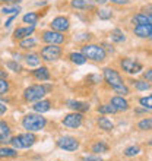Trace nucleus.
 <instances>
[{"label": "nucleus", "mask_w": 152, "mask_h": 161, "mask_svg": "<svg viewBox=\"0 0 152 161\" xmlns=\"http://www.w3.org/2000/svg\"><path fill=\"white\" fill-rule=\"evenodd\" d=\"M101 47L104 48V51H106V53H114L113 46H111V44H108V42H104Z\"/></svg>", "instance_id": "obj_40"}, {"label": "nucleus", "mask_w": 152, "mask_h": 161, "mask_svg": "<svg viewBox=\"0 0 152 161\" xmlns=\"http://www.w3.org/2000/svg\"><path fill=\"white\" fill-rule=\"evenodd\" d=\"M139 104L144 107L145 110L149 111L152 108V97H151V95H148V97H142L139 100Z\"/></svg>", "instance_id": "obj_34"}, {"label": "nucleus", "mask_w": 152, "mask_h": 161, "mask_svg": "<svg viewBox=\"0 0 152 161\" xmlns=\"http://www.w3.org/2000/svg\"><path fill=\"white\" fill-rule=\"evenodd\" d=\"M114 91H116V94L122 95V97H124V95H127V94H129V88H127L124 84L120 85V86H117V88H114Z\"/></svg>", "instance_id": "obj_38"}, {"label": "nucleus", "mask_w": 152, "mask_h": 161, "mask_svg": "<svg viewBox=\"0 0 152 161\" xmlns=\"http://www.w3.org/2000/svg\"><path fill=\"white\" fill-rule=\"evenodd\" d=\"M51 30L57 31V32H66V31L70 28V24H69V19L66 16H57L54 18L50 24Z\"/></svg>", "instance_id": "obj_11"}, {"label": "nucleus", "mask_w": 152, "mask_h": 161, "mask_svg": "<svg viewBox=\"0 0 152 161\" xmlns=\"http://www.w3.org/2000/svg\"><path fill=\"white\" fill-rule=\"evenodd\" d=\"M82 161H104L101 157H98V155H86V157H84L82 158Z\"/></svg>", "instance_id": "obj_39"}, {"label": "nucleus", "mask_w": 152, "mask_h": 161, "mask_svg": "<svg viewBox=\"0 0 152 161\" xmlns=\"http://www.w3.org/2000/svg\"><path fill=\"white\" fill-rule=\"evenodd\" d=\"M111 41L116 42V44H120V42H124L126 41V35H124V32H123L120 28H116V30L111 31Z\"/></svg>", "instance_id": "obj_20"}, {"label": "nucleus", "mask_w": 152, "mask_h": 161, "mask_svg": "<svg viewBox=\"0 0 152 161\" xmlns=\"http://www.w3.org/2000/svg\"><path fill=\"white\" fill-rule=\"evenodd\" d=\"M25 62L26 64L30 66V68H35V66H38L40 64V54H37V53H31V54H26L25 56Z\"/></svg>", "instance_id": "obj_24"}, {"label": "nucleus", "mask_w": 152, "mask_h": 161, "mask_svg": "<svg viewBox=\"0 0 152 161\" xmlns=\"http://www.w3.org/2000/svg\"><path fill=\"white\" fill-rule=\"evenodd\" d=\"M21 12V8L16 6V4H12V6H4L2 8V13L4 15H18V13Z\"/></svg>", "instance_id": "obj_30"}, {"label": "nucleus", "mask_w": 152, "mask_h": 161, "mask_svg": "<svg viewBox=\"0 0 152 161\" xmlns=\"http://www.w3.org/2000/svg\"><path fill=\"white\" fill-rule=\"evenodd\" d=\"M97 111L101 113V114H114V113H117V111L113 108L111 104H102V106H100L97 108Z\"/></svg>", "instance_id": "obj_32"}, {"label": "nucleus", "mask_w": 152, "mask_h": 161, "mask_svg": "<svg viewBox=\"0 0 152 161\" xmlns=\"http://www.w3.org/2000/svg\"><path fill=\"white\" fill-rule=\"evenodd\" d=\"M97 123H98V126H100V129H102V130H106V132H111L114 129L113 122L110 119H107V117H98Z\"/></svg>", "instance_id": "obj_21"}, {"label": "nucleus", "mask_w": 152, "mask_h": 161, "mask_svg": "<svg viewBox=\"0 0 152 161\" xmlns=\"http://www.w3.org/2000/svg\"><path fill=\"white\" fill-rule=\"evenodd\" d=\"M72 8L78 9V10H86V9H91L92 4L89 3L88 0H72Z\"/></svg>", "instance_id": "obj_23"}, {"label": "nucleus", "mask_w": 152, "mask_h": 161, "mask_svg": "<svg viewBox=\"0 0 152 161\" xmlns=\"http://www.w3.org/2000/svg\"><path fill=\"white\" fill-rule=\"evenodd\" d=\"M133 32H135V35H138L139 38H151L152 25H135Z\"/></svg>", "instance_id": "obj_15"}, {"label": "nucleus", "mask_w": 152, "mask_h": 161, "mask_svg": "<svg viewBox=\"0 0 152 161\" xmlns=\"http://www.w3.org/2000/svg\"><path fill=\"white\" fill-rule=\"evenodd\" d=\"M35 44H37V40L32 38V37H26V38L21 40L19 47L24 48V50H26V48H32V47H35Z\"/></svg>", "instance_id": "obj_26"}, {"label": "nucleus", "mask_w": 152, "mask_h": 161, "mask_svg": "<svg viewBox=\"0 0 152 161\" xmlns=\"http://www.w3.org/2000/svg\"><path fill=\"white\" fill-rule=\"evenodd\" d=\"M108 0H95V3H98V4H106Z\"/></svg>", "instance_id": "obj_46"}, {"label": "nucleus", "mask_w": 152, "mask_h": 161, "mask_svg": "<svg viewBox=\"0 0 152 161\" xmlns=\"http://www.w3.org/2000/svg\"><path fill=\"white\" fill-rule=\"evenodd\" d=\"M120 66H122L123 70L126 73H129V75H136V73H139L140 70L144 69V66H142L138 60H133V59H130V57H124V59L120 62Z\"/></svg>", "instance_id": "obj_9"}, {"label": "nucleus", "mask_w": 152, "mask_h": 161, "mask_svg": "<svg viewBox=\"0 0 152 161\" xmlns=\"http://www.w3.org/2000/svg\"><path fill=\"white\" fill-rule=\"evenodd\" d=\"M37 142V136L32 132H26V133H21L18 136H12L9 139V144L12 145V148L15 149H22V148H30Z\"/></svg>", "instance_id": "obj_4"}, {"label": "nucleus", "mask_w": 152, "mask_h": 161, "mask_svg": "<svg viewBox=\"0 0 152 161\" xmlns=\"http://www.w3.org/2000/svg\"><path fill=\"white\" fill-rule=\"evenodd\" d=\"M18 157V149L10 147H2L0 148V158H15Z\"/></svg>", "instance_id": "obj_22"}, {"label": "nucleus", "mask_w": 152, "mask_h": 161, "mask_svg": "<svg viewBox=\"0 0 152 161\" xmlns=\"http://www.w3.org/2000/svg\"><path fill=\"white\" fill-rule=\"evenodd\" d=\"M50 108H51V101H50V100H46V98L35 101L34 106H32V110H34L35 113H40V114H42V113L48 111Z\"/></svg>", "instance_id": "obj_14"}, {"label": "nucleus", "mask_w": 152, "mask_h": 161, "mask_svg": "<svg viewBox=\"0 0 152 161\" xmlns=\"http://www.w3.org/2000/svg\"><path fill=\"white\" fill-rule=\"evenodd\" d=\"M50 89L51 85H31L24 91V98L28 103H35L38 100H42Z\"/></svg>", "instance_id": "obj_2"}, {"label": "nucleus", "mask_w": 152, "mask_h": 161, "mask_svg": "<svg viewBox=\"0 0 152 161\" xmlns=\"http://www.w3.org/2000/svg\"><path fill=\"white\" fill-rule=\"evenodd\" d=\"M62 48L56 44H47L46 47L41 48V57L46 62H56L62 57Z\"/></svg>", "instance_id": "obj_5"}, {"label": "nucleus", "mask_w": 152, "mask_h": 161, "mask_svg": "<svg viewBox=\"0 0 152 161\" xmlns=\"http://www.w3.org/2000/svg\"><path fill=\"white\" fill-rule=\"evenodd\" d=\"M111 106L116 111H126L129 110V103H127L126 98H123L122 95H116V97L111 98Z\"/></svg>", "instance_id": "obj_13"}, {"label": "nucleus", "mask_w": 152, "mask_h": 161, "mask_svg": "<svg viewBox=\"0 0 152 161\" xmlns=\"http://www.w3.org/2000/svg\"><path fill=\"white\" fill-rule=\"evenodd\" d=\"M110 147L106 144V142H97V144L92 147V153L95 154H101V153H108Z\"/></svg>", "instance_id": "obj_28"}, {"label": "nucleus", "mask_w": 152, "mask_h": 161, "mask_svg": "<svg viewBox=\"0 0 152 161\" xmlns=\"http://www.w3.org/2000/svg\"><path fill=\"white\" fill-rule=\"evenodd\" d=\"M132 22L135 25H151V15L146 13H138L132 18Z\"/></svg>", "instance_id": "obj_19"}, {"label": "nucleus", "mask_w": 152, "mask_h": 161, "mask_svg": "<svg viewBox=\"0 0 152 161\" xmlns=\"http://www.w3.org/2000/svg\"><path fill=\"white\" fill-rule=\"evenodd\" d=\"M22 126L24 129H26L28 132H38V130H42L44 127L47 126V119L42 117L40 113L37 114H25L24 119H22Z\"/></svg>", "instance_id": "obj_1"}, {"label": "nucleus", "mask_w": 152, "mask_h": 161, "mask_svg": "<svg viewBox=\"0 0 152 161\" xmlns=\"http://www.w3.org/2000/svg\"><path fill=\"white\" fill-rule=\"evenodd\" d=\"M133 85L138 91H148L151 88V84L149 82H145V80H133Z\"/></svg>", "instance_id": "obj_33"}, {"label": "nucleus", "mask_w": 152, "mask_h": 161, "mask_svg": "<svg viewBox=\"0 0 152 161\" xmlns=\"http://www.w3.org/2000/svg\"><path fill=\"white\" fill-rule=\"evenodd\" d=\"M68 107L72 108L73 111H78V113H84V111L89 110V104L84 101H76V100H69L68 101Z\"/></svg>", "instance_id": "obj_18"}, {"label": "nucleus", "mask_w": 152, "mask_h": 161, "mask_svg": "<svg viewBox=\"0 0 152 161\" xmlns=\"http://www.w3.org/2000/svg\"><path fill=\"white\" fill-rule=\"evenodd\" d=\"M102 78H104V80H106L107 84L110 85L113 89L124 84V82H123V78L120 76V73H118L117 70L111 69V68L104 69V72H102Z\"/></svg>", "instance_id": "obj_6"}, {"label": "nucleus", "mask_w": 152, "mask_h": 161, "mask_svg": "<svg viewBox=\"0 0 152 161\" xmlns=\"http://www.w3.org/2000/svg\"><path fill=\"white\" fill-rule=\"evenodd\" d=\"M6 66H8L10 70H13V72H21L22 70V66L18 63L16 60H9L8 63H6Z\"/></svg>", "instance_id": "obj_37"}, {"label": "nucleus", "mask_w": 152, "mask_h": 161, "mask_svg": "<svg viewBox=\"0 0 152 161\" xmlns=\"http://www.w3.org/2000/svg\"><path fill=\"white\" fill-rule=\"evenodd\" d=\"M38 19H40V15H38V13H34V12H30V13H26V15L22 16V21L25 22V24H28V25H35Z\"/></svg>", "instance_id": "obj_25"}, {"label": "nucleus", "mask_w": 152, "mask_h": 161, "mask_svg": "<svg viewBox=\"0 0 152 161\" xmlns=\"http://www.w3.org/2000/svg\"><path fill=\"white\" fill-rule=\"evenodd\" d=\"M6 111H8V107L4 106L3 103H0V116H3Z\"/></svg>", "instance_id": "obj_43"}, {"label": "nucleus", "mask_w": 152, "mask_h": 161, "mask_svg": "<svg viewBox=\"0 0 152 161\" xmlns=\"http://www.w3.org/2000/svg\"><path fill=\"white\" fill-rule=\"evenodd\" d=\"M97 15L100 19H102V21H108V19H111L113 18V10H110V9H100V10H97Z\"/></svg>", "instance_id": "obj_29"}, {"label": "nucleus", "mask_w": 152, "mask_h": 161, "mask_svg": "<svg viewBox=\"0 0 152 161\" xmlns=\"http://www.w3.org/2000/svg\"><path fill=\"white\" fill-rule=\"evenodd\" d=\"M2 3H8V4H16V3H19L21 0H0Z\"/></svg>", "instance_id": "obj_44"}, {"label": "nucleus", "mask_w": 152, "mask_h": 161, "mask_svg": "<svg viewBox=\"0 0 152 161\" xmlns=\"http://www.w3.org/2000/svg\"><path fill=\"white\" fill-rule=\"evenodd\" d=\"M41 38L47 44H56V46H60L62 42H64V35L62 32H57V31H53V30L44 31Z\"/></svg>", "instance_id": "obj_10"}, {"label": "nucleus", "mask_w": 152, "mask_h": 161, "mask_svg": "<svg viewBox=\"0 0 152 161\" xmlns=\"http://www.w3.org/2000/svg\"><path fill=\"white\" fill-rule=\"evenodd\" d=\"M145 79H146V82H151V80H152V72H151V69H148V70L145 72Z\"/></svg>", "instance_id": "obj_42"}, {"label": "nucleus", "mask_w": 152, "mask_h": 161, "mask_svg": "<svg viewBox=\"0 0 152 161\" xmlns=\"http://www.w3.org/2000/svg\"><path fill=\"white\" fill-rule=\"evenodd\" d=\"M82 54L85 56V59H89V60H94V62H104L107 59V53L104 51L101 46L98 44H85L82 47Z\"/></svg>", "instance_id": "obj_3"}, {"label": "nucleus", "mask_w": 152, "mask_h": 161, "mask_svg": "<svg viewBox=\"0 0 152 161\" xmlns=\"http://www.w3.org/2000/svg\"><path fill=\"white\" fill-rule=\"evenodd\" d=\"M108 2H111L114 4H127L130 0H108Z\"/></svg>", "instance_id": "obj_41"}, {"label": "nucleus", "mask_w": 152, "mask_h": 161, "mask_svg": "<svg viewBox=\"0 0 152 161\" xmlns=\"http://www.w3.org/2000/svg\"><path fill=\"white\" fill-rule=\"evenodd\" d=\"M138 127H139L140 130H151V127H152V120H151V119H144V120H140L139 125H138Z\"/></svg>", "instance_id": "obj_36"}, {"label": "nucleus", "mask_w": 152, "mask_h": 161, "mask_svg": "<svg viewBox=\"0 0 152 161\" xmlns=\"http://www.w3.org/2000/svg\"><path fill=\"white\" fill-rule=\"evenodd\" d=\"M35 31V25H28V26H19L13 32V37L16 40H24L26 37H31V35L34 34Z\"/></svg>", "instance_id": "obj_12"}, {"label": "nucleus", "mask_w": 152, "mask_h": 161, "mask_svg": "<svg viewBox=\"0 0 152 161\" xmlns=\"http://www.w3.org/2000/svg\"><path fill=\"white\" fill-rule=\"evenodd\" d=\"M32 76H34L37 80H41V82L51 79V75L46 66H41V68H37L35 70H32Z\"/></svg>", "instance_id": "obj_17"}, {"label": "nucleus", "mask_w": 152, "mask_h": 161, "mask_svg": "<svg viewBox=\"0 0 152 161\" xmlns=\"http://www.w3.org/2000/svg\"><path fill=\"white\" fill-rule=\"evenodd\" d=\"M62 123H63V126L69 127V129H78L84 123V116H82V113L73 111V113H69V114L64 116Z\"/></svg>", "instance_id": "obj_8"}, {"label": "nucleus", "mask_w": 152, "mask_h": 161, "mask_svg": "<svg viewBox=\"0 0 152 161\" xmlns=\"http://www.w3.org/2000/svg\"><path fill=\"white\" fill-rule=\"evenodd\" d=\"M79 141L76 139L75 136H60L59 139H57V147L60 149H63V151H69V153H73L76 149L79 148Z\"/></svg>", "instance_id": "obj_7"}, {"label": "nucleus", "mask_w": 152, "mask_h": 161, "mask_svg": "<svg viewBox=\"0 0 152 161\" xmlns=\"http://www.w3.org/2000/svg\"><path fill=\"white\" fill-rule=\"evenodd\" d=\"M9 89H10V85H9L8 79H3V78H0V95H4V94H8Z\"/></svg>", "instance_id": "obj_35"}, {"label": "nucleus", "mask_w": 152, "mask_h": 161, "mask_svg": "<svg viewBox=\"0 0 152 161\" xmlns=\"http://www.w3.org/2000/svg\"><path fill=\"white\" fill-rule=\"evenodd\" d=\"M10 133H12V129L9 126V123H6L4 120H0V142L8 144L10 139Z\"/></svg>", "instance_id": "obj_16"}, {"label": "nucleus", "mask_w": 152, "mask_h": 161, "mask_svg": "<svg viewBox=\"0 0 152 161\" xmlns=\"http://www.w3.org/2000/svg\"><path fill=\"white\" fill-rule=\"evenodd\" d=\"M69 59L75 64H84L85 62H86V59H85V56L82 54V53H70V54H69Z\"/></svg>", "instance_id": "obj_27"}, {"label": "nucleus", "mask_w": 152, "mask_h": 161, "mask_svg": "<svg viewBox=\"0 0 152 161\" xmlns=\"http://www.w3.org/2000/svg\"><path fill=\"white\" fill-rule=\"evenodd\" d=\"M0 78H3V79H6V78H8V73L4 72V70H0Z\"/></svg>", "instance_id": "obj_45"}, {"label": "nucleus", "mask_w": 152, "mask_h": 161, "mask_svg": "<svg viewBox=\"0 0 152 161\" xmlns=\"http://www.w3.org/2000/svg\"><path fill=\"white\" fill-rule=\"evenodd\" d=\"M138 154H140L139 145H132V147H127V148L124 149V155H126V157H135Z\"/></svg>", "instance_id": "obj_31"}]
</instances>
